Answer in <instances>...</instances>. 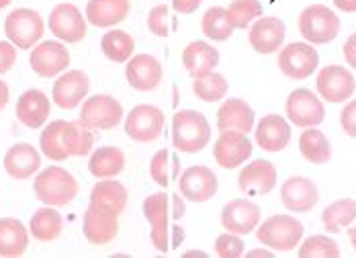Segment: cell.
<instances>
[{
    "label": "cell",
    "mask_w": 356,
    "mask_h": 258,
    "mask_svg": "<svg viewBox=\"0 0 356 258\" xmlns=\"http://www.w3.org/2000/svg\"><path fill=\"white\" fill-rule=\"evenodd\" d=\"M31 236L39 242H54L64 232V220L62 216L51 209V205H45L43 209H37L31 218Z\"/></svg>",
    "instance_id": "33"
},
{
    "label": "cell",
    "mask_w": 356,
    "mask_h": 258,
    "mask_svg": "<svg viewBox=\"0 0 356 258\" xmlns=\"http://www.w3.org/2000/svg\"><path fill=\"white\" fill-rule=\"evenodd\" d=\"M215 252L219 258H238L244 255V242L238 234H221L215 240Z\"/></svg>",
    "instance_id": "42"
},
{
    "label": "cell",
    "mask_w": 356,
    "mask_h": 258,
    "mask_svg": "<svg viewBox=\"0 0 356 258\" xmlns=\"http://www.w3.org/2000/svg\"><path fill=\"white\" fill-rule=\"evenodd\" d=\"M334 4L342 13H356V0H334Z\"/></svg>",
    "instance_id": "48"
},
{
    "label": "cell",
    "mask_w": 356,
    "mask_h": 258,
    "mask_svg": "<svg viewBox=\"0 0 356 258\" xmlns=\"http://www.w3.org/2000/svg\"><path fill=\"white\" fill-rule=\"evenodd\" d=\"M299 31L307 39V43L323 45L338 37L340 19L332 8L323 4H312L299 15Z\"/></svg>",
    "instance_id": "6"
},
{
    "label": "cell",
    "mask_w": 356,
    "mask_h": 258,
    "mask_svg": "<svg viewBox=\"0 0 356 258\" xmlns=\"http://www.w3.org/2000/svg\"><path fill=\"white\" fill-rule=\"evenodd\" d=\"M164 113L154 105H138L125 119V134L140 144L156 142L164 131Z\"/></svg>",
    "instance_id": "8"
},
{
    "label": "cell",
    "mask_w": 356,
    "mask_h": 258,
    "mask_svg": "<svg viewBox=\"0 0 356 258\" xmlns=\"http://www.w3.org/2000/svg\"><path fill=\"white\" fill-rule=\"evenodd\" d=\"M47 25L54 35L66 43H78L80 39L86 37V21H84L82 13L68 2L58 4L51 10Z\"/></svg>",
    "instance_id": "16"
},
{
    "label": "cell",
    "mask_w": 356,
    "mask_h": 258,
    "mask_svg": "<svg viewBox=\"0 0 356 258\" xmlns=\"http://www.w3.org/2000/svg\"><path fill=\"white\" fill-rule=\"evenodd\" d=\"M127 199L129 193L125 188V184L113 179H103L101 183H97L90 191V203H99L105 205L108 209H113L117 216H121L127 207Z\"/></svg>",
    "instance_id": "32"
},
{
    "label": "cell",
    "mask_w": 356,
    "mask_h": 258,
    "mask_svg": "<svg viewBox=\"0 0 356 258\" xmlns=\"http://www.w3.org/2000/svg\"><path fill=\"white\" fill-rule=\"evenodd\" d=\"M43 19L33 8H15L4 21V33L19 49H31L43 37Z\"/></svg>",
    "instance_id": "7"
},
{
    "label": "cell",
    "mask_w": 356,
    "mask_h": 258,
    "mask_svg": "<svg viewBox=\"0 0 356 258\" xmlns=\"http://www.w3.org/2000/svg\"><path fill=\"white\" fill-rule=\"evenodd\" d=\"M256 238L260 244L279 250V252H289L297 248V244L303 238V223L291 216H273L266 221L260 223Z\"/></svg>",
    "instance_id": "5"
},
{
    "label": "cell",
    "mask_w": 356,
    "mask_h": 258,
    "mask_svg": "<svg viewBox=\"0 0 356 258\" xmlns=\"http://www.w3.org/2000/svg\"><path fill=\"white\" fill-rule=\"evenodd\" d=\"M299 152L312 164H325L332 158V146L327 138L316 127H307L299 138Z\"/></svg>",
    "instance_id": "34"
},
{
    "label": "cell",
    "mask_w": 356,
    "mask_h": 258,
    "mask_svg": "<svg viewBox=\"0 0 356 258\" xmlns=\"http://www.w3.org/2000/svg\"><path fill=\"white\" fill-rule=\"evenodd\" d=\"M318 92L327 103H344L356 90V80L350 70L342 66H325L318 74Z\"/></svg>",
    "instance_id": "15"
},
{
    "label": "cell",
    "mask_w": 356,
    "mask_h": 258,
    "mask_svg": "<svg viewBox=\"0 0 356 258\" xmlns=\"http://www.w3.org/2000/svg\"><path fill=\"white\" fill-rule=\"evenodd\" d=\"M180 195L193 203H205L213 197L219 188V181L211 168L207 166H191L178 179Z\"/></svg>",
    "instance_id": "14"
},
{
    "label": "cell",
    "mask_w": 356,
    "mask_h": 258,
    "mask_svg": "<svg viewBox=\"0 0 356 258\" xmlns=\"http://www.w3.org/2000/svg\"><path fill=\"white\" fill-rule=\"evenodd\" d=\"M256 142L266 152H281L291 142V125L281 115H266L256 127Z\"/></svg>",
    "instance_id": "24"
},
{
    "label": "cell",
    "mask_w": 356,
    "mask_h": 258,
    "mask_svg": "<svg viewBox=\"0 0 356 258\" xmlns=\"http://www.w3.org/2000/svg\"><path fill=\"white\" fill-rule=\"evenodd\" d=\"M227 88H229L227 80L217 72L205 74L201 78H195V82H193L195 97H199L205 103H217V101H221L227 95Z\"/></svg>",
    "instance_id": "39"
},
{
    "label": "cell",
    "mask_w": 356,
    "mask_h": 258,
    "mask_svg": "<svg viewBox=\"0 0 356 258\" xmlns=\"http://www.w3.org/2000/svg\"><path fill=\"white\" fill-rule=\"evenodd\" d=\"M356 220V201L355 199H338L332 205H327L321 213V221L325 232L338 234L342 227L350 225Z\"/></svg>",
    "instance_id": "35"
},
{
    "label": "cell",
    "mask_w": 356,
    "mask_h": 258,
    "mask_svg": "<svg viewBox=\"0 0 356 258\" xmlns=\"http://www.w3.org/2000/svg\"><path fill=\"white\" fill-rule=\"evenodd\" d=\"M260 223V207L248 199H234L221 211V225L225 232L246 236Z\"/></svg>",
    "instance_id": "19"
},
{
    "label": "cell",
    "mask_w": 356,
    "mask_h": 258,
    "mask_svg": "<svg viewBox=\"0 0 356 258\" xmlns=\"http://www.w3.org/2000/svg\"><path fill=\"white\" fill-rule=\"evenodd\" d=\"M203 0H172V8L178 15H191L201 6Z\"/></svg>",
    "instance_id": "46"
},
{
    "label": "cell",
    "mask_w": 356,
    "mask_h": 258,
    "mask_svg": "<svg viewBox=\"0 0 356 258\" xmlns=\"http://www.w3.org/2000/svg\"><path fill=\"white\" fill-rule=\"evenodd\" d=\"M82 232L90 244H108L119 234V216L105 205L90 203L88 209L84 211Z\"/></svg>",
    "instance_id": "9"
},
{
    "label": "cell",
    "mask_w": 356,
    "mask_h": 258,
    "mask_svg": "<svg viewBox=\"0 0 356 258\" xmlns=\"http://www.w3.org/2000/svg\"><path fill=\"white\" fill-rule=\"evenodd\" d=\"M95 144L92 129L78 121H51L39 140L41 152L49 160H68L70 156H86Z\"/></svg>",
    "instance_id": "1"
},
{
    "label": "cell",
    "mask_w": 356,
    "mask_h": 258,
    "mask_svg": "<svg viewBox=\"0 0 356 258\" xmlns=\"http://www.w3.org/2000/svg\"><path fill=\"white\" fill-rule=\"evenodd\" d=\"M285 41V23L277 17H260L250 27V45L262 54H275Z\"/></svg>",
    "instance_id": "23"
},
{
    "label": "cell",
    "mask_w": 356,
    "mask_h": 258,
    "mask_svg": "<svg viewBox=\"0 0 356 258\" xmlns=\"http://www.w3.org/2000/svg\"><path fill=\"white\" fill-rule=\"evenodd\" d=\"M125 78L129 82V86H134L140 92H152L160 86L164 70L158 58L149 56V54H138L127 62L125 68Z\"/></svg>",
    "instance_id": "17"
},
{
    "label": "cell",
    "mask_w": 356,
    "mask_h": 258,
    "mask_svg": "<svg viewBox=\"0 0 356 258\" xmlns=\"http://www.w3.org/2000/svg\"><path fill=\"white\" fill-rule=\"evenodd\" d=\"M178 170H180V160L170 150L156 152L149 162V175H152L154 183L164 186V188L170 186V183L177 179Z\"/></svg>",
    "instance_id": "37"
},
{
    "label": "cell",
    "mask_w": 356,
    "mask_h": 258,
    "mask_svg": "<svg viewBox=\"0 0 356 258\" xmlns=\"http://www.w3.org/2000/svg\"><path fill=\"white\" fill-rule=\"evenodd\" d=\"M262 10L260 0H232L227 6V19L234 29H246L254 19L262 17Z\"/></svg>",
    "instance_id": "40"
},
{
    "label": "cell",
    "mask_w": 356,
    "mask_h": 258,
    "mask_svg": "<svg viewBox=\"0 0 356 258\" xmlns=\"http://www.w3.org/2000/svg\"><path fill=\"white\" fill-rule=\"evenodd\" d=\"M101 49H103V54L107 56L111 62L123 64V62L131 60L134 49H136V41H134V37L129 35V33L113 29V31L105 33L103 39H101Z\"/></svg>",
    "instance_id": "36"
},
{
    "label": "cell",
    "mask_w": 356,
    "mask_h": 258,
    "mask_svg": "<svg viewBox=\"0 0 356 258\" xmlns=\"http://www.w3.org/2000/svg\"><path fill=\"white\" fill-rule=\"evenodd\" d=\"M201 27H203L205 37H209L211 41H227L234 33V27L227 19V8L223 6H211L203 15Z\"/></svg>",
    "instance_id": "38"
},
{
    "label": "cell",
    "mask_w": 356,
    "mask_h": 258,
    "mask_svg": "<svg viewBox=\"0 0 356 258\" xmlns=\"http://www.w3.org/2000/svg\"><path fill=\"white\" fill-rule=\"evenodd\" d=\"M270 258L273 257V252L270 250H262V248H256V250H252V252H248V258Z\"/></svg>",
    "instance_id": "50"
},
{
    "label": "cell",
    "mask_w": 356,
    "mask_h": 258,
    "mask_svg": "<svg viewBox=\"0 0 356 258\" xmlns=\"http://www.w3.org/2000/svg\"><path fill=\"white\" fill-rule=\"evenodd\" d=\"M211 142V125L199 111H178L172 117V146L184 154H197Z\"/></svg>",
    "instance_id": "3"
},
{
    "label": "cell",
    "mask_w": 356,
    "mask_h": 258,
    "mask_svg": "<svg viewBox=\"0 0 356 258\" xmlns=\"http://www.w3.org/2000/svg\"><path fill=\"white\" fill-rule=\"evenodd\" d=\"M27 246H29V234L21 221L13 220V218L0 220V257H23Z\"/></svg>",
    "instance_id": "30"
},
{
    "label": "cell",
    "mask_w": 356,
    "mask_h": 258,
    "mask_svg": "<svg viewBox=\"0 0 356 258\" xmlns=\"http://www.w3.org/2000/svg\"><path fill=\"white\" fill-rule=\"evenodd\" d=\"M182 64L193 78L211 74L219 64V51L207 41H193L182 51Z\"/></svg>",
    "instance_id": "28"
},
{
    "label": "cell",
    "mask_w": 356,
    "mask_h": 258,
    "mask_svg": "<svg viewBox=\"0 0 356 258\" xmlns=\"http://www.w3.org/2000/svg\"><path fill=\"white\" fill-rule=\"evenodd\" d=\"M301 258H338L340 257V246L327 238V236H309L301 248H299Z\"/></svg>",
    "instance_id": "41"
},
{
    "label": "cell",
    "mask_w": 356,
    "mask_h": 258,
    "mask_svg": "<svg viewBox=\"0 0 356 258\" xmlns=\"http://www.w3.org/2000/svg\"><path fill=\"white\" fill-rule=\"evenodd\" d=\"M88 88H90L88 76L82 70H70V72H66L56 80V84H54V103L60 109H76L84 101V97L88 95Z\"/></svg>",
    "instance_id": "22"
},
{
    "label": "cell",
    "mask_w": 356,
    "mask_h": 258,
    "mask_svg": "<svg viewBox=\"0 0 356 258\" xmlns=\"http://www.w3.org/2000/svg\"><path fill=\"white\" fill-rule=\"evenodd\" d=\"M131 10L129 0H88L86 4V19L95 27H113L127 19Z\"/></svg>",
    "instance_id": "29"
},
{
    "label": "cell",
    "mask_w": 356,
    "mask_h": 258,
    "mask_svg": "<svg viewBox=\"0 0 356 258\" xmlns=\"http://www.w3.org/2000/svg\"><path fill=\"white\" fill-rule=\"evenodd\" d=\"M277 184V168L268 160H254L242 168L238 177V186L252 197L268 195Z\"/></svg>",
    "instance_id": "21"
},
{
    "label": "cell",
    "mask_w": 356,
    "mask_h": 258,
    "mask_svg": "<svg viewBox=\"0 0 356 258\" xmlns=\"http://www.w3.org/2000/svg\"><path fill=\"white\" fill-rule=\"evenodd\" d=\"M344 58H346L348 66L356 70V35H350L346 39V43H344Z\"/></svg>",
    "instance_id": "47"
},
{
    "label": "cell",
    "mask_w": 356,
    "mask_h": 258,
    "mask_svg": "<svg viewBox=\"0 0 356 258\" xmlns=\"http://www.w3.org/2000/svg\"><path fill=\"white\" fill-rule=\"evenodd\" d=\"M184 201L178 195L154 193L143 201V216L149 223V238L156 250H170V218L180 220L184 216Z\"/></svg>",
    "instance_id": "2"
},
{
    "label": "cell",
    "mask_w": 356,
    "mask_h": 258,
    "mask_svg": "<svg viewBox=\"0 0 356 258\" xmlns=\"http://www.w3.org/2000/svg\"><path fill=\"white\" fill-rule=\"evenodd\" d=\"M49 113H51L49 99L41 90H37V88L25 90L19 97V101H17V119L25 127H31V129L43 127V123L47 121Z\"/></svg>",
    "instance_id": "25"
},
{
    "label": "cell",
    "mask_w": 356,
    "mask_h": 258,
    "mask_svg": "<svg viewBox=\"0 0 356 258\" xmlns=\"http://www.w3.org/2000/svg\"><path fill=\"white\" fill-rule=\"evenodd\" d=\"M286 117L297 127H318L325 119V109L309 88H297L286 99Z\"/></svg>",
    "instance_id": "11"
},
{
    "label": "cell",
    "mask_w": 356,
    "mask_h": 258,
    "mask_svg": "<svg viewBox=\"0 0 356 258\" xmlns=\"http://www.w3.org/2000/svg\"><path fill=\"white\" fill-rule=\"evenodd\" d=\"M147 29L158 37H168L170 33V19H168V6L158 4L147 15Z\"/></svg>",
    "instance_id": "43"
},
{
    "label": "cell",
    "mask_w": 356,
    "mask_h": 258,
    "mask_svg": "<svg viewBox=\"0 0 356 258\" xmlns=\"http://www.w3.org/2000/svg\"><path fill=\"white\" fill-rule=\"evenodd\" d=\"M41 168V156L31 144H15L4 156V170L17 179H29Z\"/></svg>",
    "instance_id": "27"
},
{
    "label": "cell",
    "mask_w": 356,
    "mask_h": 258,
    "mask_svg": "<svg viewBox=\"0 0 356 258\" xmlns=\"http://www.w3.org/2000/svg\"><path fill=\"white\" fill-rule=\"evenodd\" d=\"M340 123H342V129L350 138H356V101H350L342 109V113H340Z\"/></svg>",
    "instance_id": "45"
},
{
    "label": "cell",
    "mask_w": 356,
    "mask_h": 258,
    "mask_svg": "<svg viewBox=\"0 0 356 258\" xmlns=\"http://www.w3.org/2000/svg\"><path fill=\"white\" fill-rule=\"evenodd\" d=\"M121 119H123L121 103L108 95L90 97L80 109V121L88 129H113L121 123Z\"/></svg>",
    "instance_id": "10"
},
{
    "label": "cell",
    "mask_w": 356,
    "mask_h": 258,
    "mask_svg": "<svg viewBox=\"0 0 356 258\" xmlns=\"http://www.w3.org/2000/svg\"><path fill=\"white\" fill-rule=\"evenodd\" d=\"M281 199H283V205L289 211H295V213L312 211L320 199L318 184L312 179H305V177H293L283 184Z\"/></svg>",
    "instance_id": "20"
},
{
    "label": "cell",
    "mask_w": 356,
    "mask_h": 258,
    "mask_svg": "<svg viewBox=\"0 0 356 258\" xmlns=\"http://www.w3.org/2000/svg\"><path fill=\"white\" fill-rule=\"evenodd\" d=\"M31 68L41 78H54L70 66V54L60 41H43L31 51Z\"/></svg>",
    "instance_id": "18"
},
{
    "label": "cell",
    "mask_w": 356,
    "mask_h": 258,
    "mask_svg": "<svg viewBox=\"0 0 356 258\" xmlns=\"http://www.w3.org/2000/svg\"><path fill=\"white\" fill-rule=\"evenodd\" d=\"M348 238H350V244H353V248L356 250V225L348 229Z\"/></svg>",
    "instance_id": "51"
},
{
    "label": "cell",
    "mask_w": 356,
    "mask_h": 258,
    "mask_svg": "<svg viewBox=\"0 0 356 258\" xmlns=\"http://www.w3.org/2000/svg\"><path fill=\"white\" fill-rule=\"evenodd\" d=\"M217 127L219 131H242L248 136L254 129V111L242 99H227L217 111Z\"/></svg>",
    "instance_id": "26"
},
{
    "label": "cell",
    "mask_w": 356,
    "mask_h": 258,
    "mask_svg": "<svg viewBox=\"0 0 356 258\" xmlns=\"http://www.w3.org/2000/svg\"><path fill=\"white\" fill-rule=\"evenodd\" d=\"M17 62V49L10 41H0V74H6Z\"/></svg>",
    "instance_id": "44"
},
{
    "label": "cell",
    "mask_w": 356,
    "mask_h": 258,
    "mask_svg": "<svg viewBox=\"0 0 356 258\" xmlns=\"http://www.w3.org/2000/svg\"><path fill=\"white\" fill-rule=\"evenodd\" d=\"M123 168H125V154L115 146L99 147L97 152H92L88 162V170L97 179H113L121 175Z\"/></svg>",
    "instance_id": "31"
},
{
    "label": "cell",
    "mask_w": 356,
    "mask_h": 258,
    "mask_svg": "<svg viewBox=\"0 0 356 258\" xmlns=\"http://www.w3.org/2000/svg\"><path fill=\"white\" fill-rule=\"evenodd\" d=\"M37 199L51 207H64L70 205L78 195V183L68 170L60 166H49L37 175L35 184Z\"/></svg>",
    "instance_id": "4"
},
{
    "label": "cell",
    "mask_w": 356,
    "mask_h": 258,
    "mask_svg": "<svg viewBox=\"0 0 356 258\" xmlns=\"http://www.w3.org/2000/svg\"><path fill=\"white\" fill-rule=\"evenodd\" d=\"M250 156H252V142L246 134L234 131V129L221 131V136L217 138L213 146L215 162L221 168H225V170L238 168L248 160Z\"/></svg>",
    "instance_id": "13"
},
{
    "label": "cell",
    "mask_w": 356,
    "mask_h": 258,
    "mask_svg": "<svg viewBox=\"0 0 356 258\" xmlns=\"http://www.w3.org/2000/svg\"><path fill=\"white\" fill-rule=\"evenodd\" d=\"M320 54L309 43H291L279 54L281 72L293 80H305L318 70Z\"/></svg>",
    "instance_id": "12"
},
{
    "label": "cell",
    "mask_w": 356,
    "mask_h": 258,
    "mask_svg": "<svg viewBox=\"0 0 356 258\" xmlns=\"http://www.w3.org/2000/svg\"><path fill=\"white\" fill-rule=\"evenodd\" d=\"M10 2H13V0H0V10H2V8H6Z\"/></svg>",
    "instance_id": "52"
},
{
    "label": "cell",
    "mask_w": 356,
    "mask_h": 258,
    "mask_svg": "<svg viewBox=\"0 0 356 258\" xmlns=\"http://www.w3.org/2000/svg\"><path fill=\"white\" fill-rule=\"evenodd\" d=\"M8 84L4 82V80H0V111L6 107V103H8Z\"/></svg>",
    "instance_id": "49"
}]
</instances>
